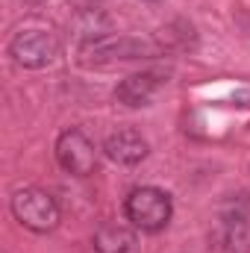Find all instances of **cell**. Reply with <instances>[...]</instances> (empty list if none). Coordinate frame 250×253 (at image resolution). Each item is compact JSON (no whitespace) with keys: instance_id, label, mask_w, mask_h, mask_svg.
I'll return each instance as SVG.
<instances>
[{"instance_id":"obj_1","label":"cell","mask_w":250,"mask_h":253,"mask_svg":"<svg viewBox=\"0 0 250 253\" xmlns=\"http://www.w3.org/2000/svg\"><path fill=\"white\" fill-rule=\"evenodd\" d=\"M124 212L132 221V227H138L144 233H159L162 227H168L174 206H171V197L162 189L144 186V189H135L126 197Z\"/></svg>"},{"instance_id":"obj_2","label":"cell","mask_w":250,"mask_h":253,"mask_svg":"<svg viewBox=\"0 0 250 253\" xmlns=\"http://www.w3.org/2000/svg\"><path fill=\"white\" fill-rule=\"evenodd\" d=\"M12 215L33 233H50L59 227V203L44 189H21L12 197Z\"/></svg>"},{"instance_id":"obj_3","label":"cell","mask_w":250,"mask_h":253,"mask_svg":"<svg viewBox=\"0 0 250 253\" xmlns=\"http://www.w3.org/2000/svg\"><path fill=\"white\" fill-rule=\"evenodd\" d=\"M56 159L68 174L77 177H88L97 168V150L88 141V135L83 129H65L62 135L56 138Z\"/></svg>"},{"instance_id":"obj_4","label":"cell","mask_w":250,"mask_h":253,"mask_svg":"<svg viewBox=\"0 0 250 253\" xmlns=\"http://www.w3.org/2000/svg\"><path fill=\"white\" fill-rule=\"evenodd\" d=\"M9 53H12V59L21 68H44V65H50L56 59L59 44L44 30H24V33H18L12 39Z\"/></svg>"},{"instance_id":"obj_5","label":"cell","mask_w":250,"mask_h":253,"mask_svg":"<svg viewBox=\"0 0 250 253\" xmlns=\"http://www.w3.org/2000/svg\"><path fill=\"white\" fill-rule=\"evenodd\" d=\"M209 248L215 253H250V233H248V218L242 212H227L218 218Z\"/></svg>"},{"instance_id":"obj_6","label":"cell","mask_w":250,"mask_h":253,"mask_svg":"<svg viewBox=\"0 0 250 253\" xmlns=\"http://www.w3.org/2000/svg\"><path fill=\"white\" fill-rule=\"evenodd\" d=\"M106 156L121 165H135L147 156V141L135 129H118L106 138Z\"/></svg>"},{"instance_id":"obj_7","label":"cell","mask_w":250,"mask_h":253,"mask_svg":"<svg viewBox=\"0 0 250 253\" xmlns=\"http://www.w3.org/2000/svg\"><path fill=\"white\" fill-rule=\"evenodd\" d=\"M94 251L97 253H141L135 230L124 224H103L94 233Z\"/></svg>"},{"instance_id":"obj_8","label":"cell","mask_w":250,"mask_h":253,"mask_svg":"<svg viewBox=\"0 0 250 253\" xmlns=\"http://www.w3.org/2000/svg\"><path fill=\"white\" fill-rule=\"evenodd\" d=\"M156 88H159L156 74H132V77L121 80V85L115 88V97L126 106H144V103H150Z\"/></svg>"},{"instance_id":"obj_9","label":"cell","mask_w":250,"mask_h":253,"mask_svg":"<svg viewBox=\"0 0 250 253\" xmlns=\"http://www.w3.org/2000/svg\"><path fill=\"white\" fill-rule=\"evenodd\" d=\"M30 3H44V0H30Z\"/></svg>"},{"instance_id":"obj_10","label":"cell","mask_w":250,"mask_h":253,"mask_svg":"<svg viewBox=\"0 0 250 253\" xmlns=\"http://www.w3.org/2000/svg\"><path fill=\"white\" fill-rule=\"evenodd\" d=\"M150 3H153V0H150Z\"/></svg>"}]
</instances>
